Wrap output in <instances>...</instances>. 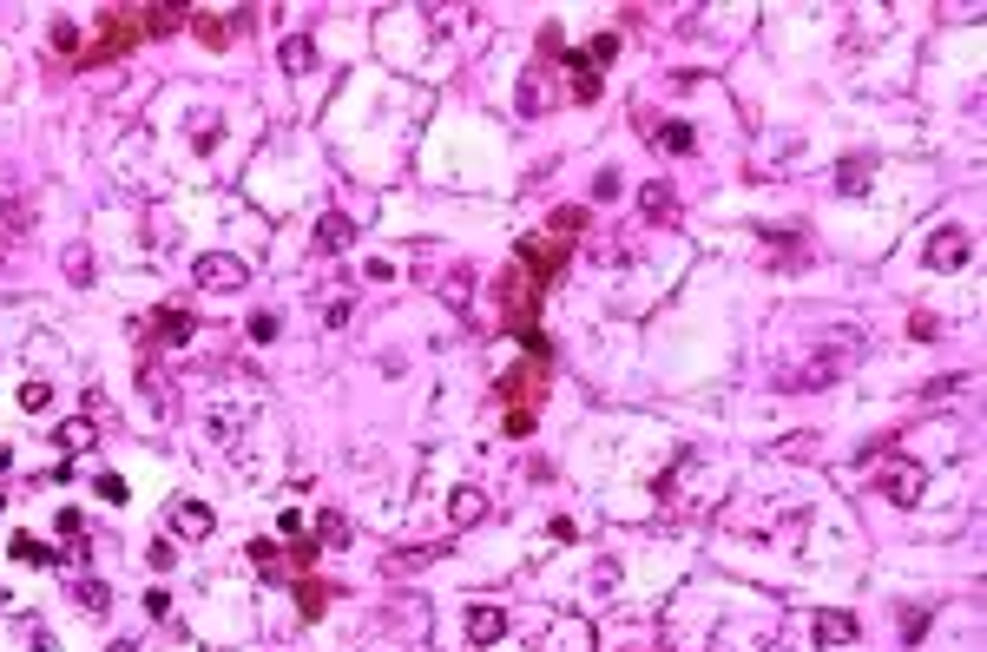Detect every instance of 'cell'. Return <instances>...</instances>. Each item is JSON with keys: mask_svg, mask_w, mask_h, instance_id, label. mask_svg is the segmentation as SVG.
I'll return each mask as SVG.
<instances>
[{"mask_svg": "<svg viewBox=\"0 0 987 652\" xmlns=\"http://www.w3.org/2000/svg\"><path fill=\"white\" fill-rule=\"evenodd\" d=\"M47 402H53V389H47V382H20V409H33V415H40Z\"/></svg>", "mask_w": 987, "mask_h": 652, "instance_id": "4316f807", "label": "cell"}, {"mask_svg": "<svg viewBox=\"0 0 987 652\" xmlns=\"http://www.w3.org/2000/svg\"><path fill=\"white\" fill-rule=\"evenodd\" d=\"M53 442H60V455H86V448H93V415H73V422H60V429H53Z\"/></svg>", "mask_w": 987, "mask_h": 652, "instance_id": "5bb4252c", "label": "cell"}, {"mask_svg": "<svg viewBox=\"0 0 987 652\" xmlns=\"http://www.w3.org/2000/svg\"><path fill=\"white\" fill-rule=\"evenodd\" d=\"M53 53H66V60H79V33H73V20H53Z\"/></svg>", "mask_w": 987, "mask_h": 652, "instance_id": "cb8c5ba5", "label": "cell"}, {"mask_svg": "<svg viewBox=\"0 0 987 652\" xmlns=\"http://www.w3.org/2000/svg\"><path fill=\"white\" fill-rule=\"evenodd\" d=\"M14 560H27V567H53V547H40L33 534H14Z\"/></svg>", "mask_w": 987, "mask_h": 652, "instance_id": "d6986e66", "label": "cell"}, {"mask_svg": "<svg viewBox=\"0 0 987 652\" xmlns=\"http://www.w3.org/2000/svg\"><path fill=\"white\" fill-rule=\"evenodd\" d=\"M507 633V613L494 600H481V606H468V639L474 646H494V639Z\"/></svg>", "mask_w": 987, "mask_h": 652, "instance_id": "52a82bcc", "label": "cell"}, {"mask_svg": "<svg viewBox=\"0 0 987 652\" xmlns=\"http://www.w3.org/2000/svg\"><path fill=\"white\" fill-rule=\"evenodd\" d=\"M93 488H99V494H106V501H126V475H99V481H93Z\"/></svg>", "mask_w": 987, "mask_h": 652, "instance_id": "836d02e7", "label": "cell"}, {"mask_svg": "<svg viewBox=\"0 0 987 652\" xmlns=\"http://www.w3.org/2000/svg\"><path fill=\"white\" fill-rule=\"evenodd\" d=\"M145 396H152V409H158V415H172V409H178V396H172V376H145Z\"/></svg>", "mask_w": 987, "mask_h": 652, "instance_id": "ffe728a7", "label": "cell"}, {"mask_svg": "<svg viewBox=\"0 0 987 652\" xmlns=\"http://www.w3.org/2000/svg\"><path fill=\"white\" fill-rule=\"evenodd\" d=\"M955 389H968V376H935V382H928V396H935V402L955 396Z\"/></svg>", "mask_w": 987, "mask_h": 652, "instance_id": "d6a6232c", "label": "cell"}, {"mask_svg": "<svg viewBox=\"0 0 987 652\" xmlns=\"http://www.w3.org/2000/svg\"><path fill=\"white\" fill-rule=\"evenodd\" d=\"M566 86H573V99H580V106H593V99H599V73H593V60H573V80H566Z\"/></svg>", "mask_w": 987, "mask_h": 652, "instance_id": "e0dca14e", "label": "cell"}, {"mask_svg": "<svg viewBox=\"0 0 987 652\" xmlns=\"http://www.w3.org/2000/svg\"><path fill=\"white\" fill-rule=\"evenodd\" d=\"M349 244H356V224H349L343 211H329V218L316 224V251H323V257H343Z\"/></svg>", "mask_w": 987, "mask_h": 652, "instance_id": "ba28073f", "label": "cell"}, {"mask_svg": "<svg viewBox=\"0 0 987 652\" xmlns=\"http://www.w3.org/2000/svg\"><path fill=\"white\" fill-rule=\"evenodd\" d=\"M645 139H652L658 152H672V159H685L691 145H698V139H691V126H678V119H652V132H645Z\"/></svg>", "mask_w": 987, "mask_h": 652, "instance_id": "8fae6325", "label": "cell"}, {"mask_svg": "<svg viewBox=\"0 0 987 652\" xmlns=\"http://www.w3.org/2000/svg\"><path fill=\"white\" fill-rule=\"evenodd\" d=\"M619 191H626V178H619V172H599V178H593V198H599V205H612Z\"/></svg>", "mask_w": 987, "mask_h": 652, "instance_id": "f1b7e54d", "label": "cell"}, {"mask_svg": "<svg viewBox=\"0 0 987 652\" xmlns=\"http://www.w3.org/2000/svg\"><path fill=\"white\" fill-rule=\"evenodd\" d=\"M547 80H540V73H527V80H520V106H527V112H547Z\"/></svg>", "mask_w": 987, "mask_h": 652, "instance_id": "7402d4cb", "label": "cell"}, {"mask_svg": "<svg viewBox=\"0 0 987 652\" xmlns=\"http://www.w3.org/2000/svg\"><path fill=\"white\" fill-rule=\"evenodd\" d=\"M191 277H198L204 290H224V297L251 284V271H244V257H231V251H204L198 264H191Z\"/></svg>", "mask_w": 987, "mask_h": 652, "instance_id": "277c9868", "label": "cell"}, {"mask_svg": "<svg viewBox=\"0 0 987 652\" xmlns=\"http://www.w3.org/2000/svg\"><path fill=\"white\" fill-rule=\"evenodd\" d=\"M297 600H303V620H316V613L329 606V587H310V580H303V587H297Z\"/></svg>", "mask_w": 987, "mask_h": 652, "instance_id": "484cf974", "label": "cell"}, {"mask_svg": "<svg viewBox=\"0 0 987 652\" xmlns=\"http://www.w3.org/2000/svg\"><path fill=\"white\" fill-rule=\"evenodd\" d=\"M172 527L185 534V541H204V534H211V508H204V501H178V508H172Z\"/></svg>", "mask_w": 987, "mask_h": 652, "instance_id": "4fadbf2b", "label": "cell"}, {"mask_svg": "<svg viewBox=\"0 0 987 652\" xmlns=\"http://www.w3.org/2000/svg\"><path fill=\"white\" fill-rule=\"evenodd\" d=\"M152 336L158 343H191V336H198V317H191V310H158Z\"/></svg>", "mask_w": 987, "mask_h": 652, "instance_id": "7c38bea8", "label": "cell"}, {"mask_svg": "<svg viewBox=\"0 0 987 652\" xmlns=\"http://www.w3.org/2000/svg\"><path fill=\"white\" fill-rule=\"evenodd\" d=\"M73 600L86 606V613H106V606H112V593L99 587V580H73Z\"/></svg>", "mask_w": 987, "mask_h": 652, "instance_id": "ac0fdd59", "label": "cell"}, {"mask_svg": "<svg viewBox=\"0 0 987 652\" xmlns=\"http://www.w3.org/2000/svg\"><path fill=\"white\" fill-rule=\"evenodd\" d=\"M849 639H856V613L823 606V613H816V646H849Z\"/></svg>", "mask_w": 987, "mask_h": 652, "instance_id": "30bf717a", "label": "cell"}, {"mask_svg": "<svg viewBox=\"0 0 987 652\" xmlns=\"http://www.w3.org/2000/svg\"><path fill=\"white\" fill-rule=\"evenodd\" d=\"M112 652H139V646H126V639H119V646H112Z\"/></svg>", "mask_w": 987, "mask_h": 652, "instance_id": "d590c367", "label": "cell"}, {"mask_svg": "<svg viewBox=\"0 0 987 652\" xmlns=\"http://www.w3.org/2000/svg\"><path fill=\"white\" fill-rule=\"evenodd\" d=\"M862 172H869V159H856V165H843V172H836V185H843V191H862Z\"/></svg>", "mask_w": 987, "mask_h": 652, "instance_id": "1f68e13d", "label": "cell"}, {"mask_svg": "<svg viewBox=\"0 0 987 652\" xmlns=\"http://www.w3.org/2000/svg\"><path fill=\"white\" fill-rule=\"evenodd\" d=\"M612 53H619V33H599L593 47H586V60H593V66H606V60H612Z\"/></svg>", "mask_w": 987, "mask_h": 652, "instance_id": "4dcf8cb0", "label": "cell"}, {"mask_svg": "<svg viewBox=\"0 0 987 652\" xmlns=\"http://www.w3.org/2000/svg\"><path fill=\"white\" fill-rule=\"evenodd\" d=\"M316 534H323L329 547H343V541H349V521H343L336 508H323V514H316Z\"/></svg>", "mask_w": 987, "mask_h": 652, "instance_id": "44dd1931", "label": "cell"}, {"mask_svg": "<svg viewBox=\"0 0 987 652\" xmlns=\"http://www.w3.org/2000/svg\"><path fill=\"white\" fill-rule=\"evenodd\" d=\"M277 330H283V317H277V310H257V317H251V343H270Z\"/></svg>", "mask_w": 987, "mask_h": 652, "instance_id": "83f0119b", "label": "cell"}, {"mask_svg": "<svg viewBox=\"0 0 987 652\" xmlns=\"http://www.w3.org/2000/svg\"><path fill=\"white\" fill-rule=\"evenodd\" d=\"M277 60H283V73H310L316 66V40L310 33H290V40L277 47Z\"/></svg>", "mask_w": 987, "mask_h": 652, "instance_id": "9a60e30c", "label": "cell"}, {"mask_svg": "<svg viewBox=\"0 0 987 652\" xmlns=\"http://www.w3.org/2000/svg\"><path fill=\"white\" fill-rule=\"evenodd\" d=\"M639 211H645L652 224H678V191L658 178V185H645V191H639Z\"/></svg>", "mask_w": 987, "mask_h": 652, "instance_id": "9c48e42d", "label": "cell"}, {"mask_svg": "<svg viewBox=\"0 0 987 652\" xmlns=\"http://www.w3.org/2000/svg\"><path fill=\"white\" fill-rule=\"evenodd\" d=\"M856 363V330H843V343H823V350H810L803 363H790V369H777V389L784 396H810V389H830L843 369Z\"/></svg>", "mask_w": 987, "mask_h": 652, "instance_id": "6da1fadb", "label": "cell"}, {"mask_svg": "<svg viewBox=\"0 0 987 652\" xmlns=\"http://www.w3.org/2000/svg\"><path fill=\"white\" fill-rule=\"evenodd\" d=\"M928 264H935V271H955V264H968V231L941 224L935 238H928Z\"/></svg>", "mask_w": 987, "mask_h": 652, "instance_id": "8992f818", "label": "cell"}, {"mask_svg": "<svg viewBox=\"0 0 987 652\" xmlns=\"http://www.w3.org/2000/svg\"><path fill=\"white\" fill-rule=\"evenodd\" d=\"M145 560H152V573H172L178 547H172V541H152V547H145Z\"/></svg>", "mask_w": 987, "mask_h": 652, "instance_id": "f546056e", "label": "cell"}, {"mask_svg": "<svg viewBox=\"0 0 987 652\" xmlns=\"http://www.w3.org/2000/svg\"><path fill=\"white\" fill-rule=\"evenodd\" d=\"M66 277H73V284H93V257H86V244L66 251Z\"/></svg>", "mask_w": 987, "mask_h": 652, "instance_id": "d4e9b609", "label": "cell"}, {"mask_svg": "<svg viewBox=\"0 0 987 652\" xmlns=\"http://www.w3.org/2000/svg\"><path fill=\"white\" fill-rule=\"evenodd\" d=\"M139 40H145V7H112V14H99V40H93V47H79L73 73H99L106 60L132 53Z\"/></svg>", "mask_w": 987, "mask_h": 652, "instance_id": "7a4b0ae2", "label": "cell"}, {"mask_svg": "<svg viewBox=\"0 0 987 652\" xmlns=\"http://www.w3.org/2000/svg\"><path fill=\"white\" fill-rule=\"evenodd\" d=\"M540 389H547V363L533 356V363H520L514 376H501V396H507V435H527L533 415H540Z\"/></svg>", "mask_w": 987, "mask_h": 652, "instance_id": "3957f363", "label": "cell"}, {"mask_svg": "<svg viewBox=\"0 0 987 652\" xmlns=\"http://www.w3.org/2000/svg\"><path fill=\"white\" fill-rule=\"evenodd\" d=\"M876 494H882V501H895V508H915V501H922V468H915V462H895V468H882Z\"/></svg>", "mask_w": 987, "mask_h": 652, "instance_id": "5b68a950", "label": "cell"}, {"mask_svg": "<svg viewBox=\"0 0 987 652\" xmlns=\"http://www.w3.org/2000/svg\"><path fill=\"white\" fill-rule=\"evenodd\" d=\"M191 33H198L204 47H224V40H231V27H224V20H211V14H198V20H191Z\"/></svg>", "mask_w": 987, "mask_h": 652, "instance_id": "603a6c76", "label": "cell"}, {"mask_svg": "<svg viewBox=\"0 0 987 652\" xmlns=\"http://www.w3.org/2000/svg\"><path fill=\"white\" fill-rule=\"evenodd\" d=\"M481 514H487V494H481V488H455V501H448V521L468 527V521H481Z\"/></svg>", "mask_w": 987, "mask_h": 652, "instance_id": "2e32d148", "label": "cell"}, {"mask_svg": "<svg viewBox=\"0 0 987 652\" xmlns=\"http://www.w3.org/2000/svg\"><path fill=\"white\" fill-rule=\"evenodd\" d=\"M7 462H14V448H7V442H0V468H7Z\"/></svg>", "mask_w": 987, "mask_h": 652, "instance_id": "e575fe53", "label": "cell"}]
</instances>
